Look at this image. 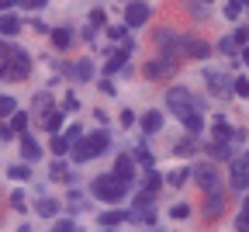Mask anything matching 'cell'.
I'll return each mask as SVG.
<instances>
[{"mask_svg": "<svg viewBox=\"0 0 249 232\" xmlns=\"http://www.w3.org/2000/svg\"><path fill=\"white\" fill-rule=\"evenodd\" d=\"M204 80H208V90H211L214 97H229V94H232V87H229V83H232V77H229V73H222V70H208V73H204Z\"/></svg>", "mask_w": 249, "mask_h": 232, "instance_id": "cell-6", "label": "cell"}, {"mask_svg": "<svg viewBox=\"0 0 249 232\" xmlns=\"http://www.w3.org/2000/svg\"><path fill=\"white\" fill-rule=\"evenodd\" d=\"M225 212V194H222V187L218 191H208V201H204V218L211 222V218H218Z\"/></svg>", "mask_w": 249, "mask_h": 232, "instance_id": "cell-8", "label": "cell"}, {"mask_svg": "<svg viewBox=\"0 0 249 232\" xmlns=\"http://www.w3.org/2000/svg\"><path fill=\"white\" fill-rule=\"evenodd\" d=\"M177 66H180V59H173V56H156L152 62H145V77L149 80H170L177 73Z\"/></svg>", "mask_w": 249, "mask_h": 232, "instance_id": "cell-3", "label": "cell"}, {"mask_svg": "<svg viewBox=\"0 0 249 232\" xmlns=\"http://www.w3.org/2000/svg\"><path fill=\"white\" fill-rule=\"evenodd\" d=\"M183 125H187V132H191V135H197V132L204 128V118H201V111H197V115H187V118H183Z\"/></svg>", "mask_w": 249, "mask_h": 232, "instance_id": "cell-23", "label": "cell"}, {"mask_svg": "<svg viewBox=\"0 0 249 232\" xmlns=\"http://www.w3.org/2000/svg\"><path fill=\"white\" fill-rule=\"evenodd\" d=\"M194 149H197V142H194V139H187V142H180V146H177V156H191Z\"/></svg>", "mask_w": 249, "mask_h": 232, "instance_id": "cell-36", "label": "cell"}, {"mask_svg": "<svg viewBox=\"0 0 249 232\" xmlns=\"http://www.w3.org/2000/svg\"><path fill=\"white\" fill-rule=\"evenodd\" d=\"M132 159H139V163H142V167H149V170H152V167H156V159H152V153H149V149H145V146H139V149H135V156H132Z\"/></svg>", "mask_w": 249, "mask_h": 232, "instance_id": "cell-24", "label": "cell"}, {"mask_svg": "<svg viewBox=\"0 0 249 232\" xmlns=\"http://www.w3.org/2000/svg\"><path fill=\"white\" fill-rule=\"evenodd\" d=\"M7 174H11V180H28L31 177V167H11Z\"/></svg>", "mask_w": 249, "mask_h": 232, "instance_id": "cell-29", "label": "cell"}, {"mask_svg": "<svg viewBox=\"0 0 249 232\" xmlns=\"http://www.w3.org/2000/svg\"><path fill=\"white\" fill-rule=\"evenodd\" d=\"M160 184H163V177H160V174H156V170H149V174H145V184H142V187L156 194V191H160Z\"/></svg>", "mask_w": 249, "mask_h": 232, "instance_id": "cell-26", "label": "cell"}, {"mask_svg": "<svg viewBox=\"0 0 249 232\" xmlns=\"http://www.w3.org/2000/svg\"><path fill=\"white\" fill-rule=\"evenodd\" d=\"M62 135H66V139H70V146H73V142H76V139H80V135H83V128H80V125H76V121H73V125H70V128H66V132H62Z\"/></svg>", "mask_w": 249, "mask_h": 232, "instance_id": "cell-34", "label": "cell"}, {"mask_svg": "<svg viewBox=\"0 0 249 232\" xmlns=\"http://www.w3.org/2000/svg\"><path fill=\"white\" fill-rule=\"evenodd\" d=\"M239 4H242V7H249V0H239Z\"/></svg>", "mask_w": 249, "mask_h": 232, "instance_id": "cell-51", "label": "cell"}, {"mask_svg": "<svg viewBox=\"0 0 249 232\" xmlns=\"http://www.w3.org/2000/svg\"><path fill=\"white\" fill-rule=\"evenodd\" d=\"M160 128H163V115H160V111H149V115L142 118V132H145V135H156Z\"/></svg>", "mask_w": 249, "mask_h": 232, "instance_id": "cell-15", "label": "cell"}, {"mask_svg": "<svg viewBox=\"0 0 249 232\" xmlns=\"http://www.w3.org/2000/svg\"><path fill=\"white\" fill-rule=\"evenodd\" d=\"M187 215H191V208H187V205H173V208H170V218H187Z\"/></svg>", "mask_w": 249, "mask_h": 232, "instance_id": "cell-40", "label": "cell"}, {"mask_svg": "<svg viewBox=\"0 0 249 232\" xmlns=\"http://www.w3.org/2000/svg\"><path fill=\"white\" fill-rule=\"evenodd\" d=\"M93 156H97L93 139H90V135H80V139L73 142V163H87V159H93Z\"/></svg>", "mask_w": 249, "mask_h": 232, "instance_id": "cell-9", "label": "cell"}, {"mask_svg": "<svg viewBox=\"0 0 249 232\" xmlns=\"http://www.w3.org/2000/svg\"><path fill=\"white\" fill-rule=\"evenodd\" d=\"M149 21V4L145 0H132L128 7H124V24L128 28H142Z\"/></svg>", "mask_w": 249, "mask_h": 232, "instance_id": "cell-7", "label": "cell"}, {"mask_svg": "<svg viewBox=\"0 0 249 232\" xmlns=\"http://www.w3.org/2000/svg\"><path fill=\"white\" fill-rule=\"evenodd\" d=\"M166 104L173 108V115L183 121L187 115H197L201 111V104H197V97L191 94V90H187V87H173L170 94H166Z\"/></svg>", "mask_w": 249, "mask_h": 232, "instance_id": "cell-2", "label": "cell"}, {"mask_svg": "<svg viewBox=\"0 0 249 232\" xmlns=\"http://www.w3.org/2000/svg\"><path fill=\"white\" fill-rule=\"evenodd\" d=\"M121 222H128V215H124V212H107V215H101V225H104V229H114V225H121Z\"/></svg>", "mask_w": 249, "mask_h": 232, "instance_id": "cell-21", "label": "cell"}, {"mask_svg": "<svg viewBox=\"0 0 249 232\" xmlns=\"http://www.w3.org/2000/svg\"><path fill=\"white\" fill-rule=\"evenodd\" d=\"M121 125H124V128L135 125V115H132V111H124V115H121Z\"/></svg>", "mask_w": 249, "mask_h": 232, "instance_id": "cell-47", "label": "cell"}, {"mask_svg": "<svg viewBox=\"0 0 249 232\" xmlns=\"http://www.w3.org/2000/svg\"><path fill=\"white\" fill-rule=\"evenodd\" d=\"M183 52L191 56V59H208L211 56V45L201 42V39H183Z\"/></svg>", "mask_w": 249, "mask_h": 232, "instance_id": "cell-13", "label": "cell"}, {"mask_svg": "<svg viewBox=\"0 0 249 232\" xmlns=\"http://www.w3.org/2000/svg\"><path fill=\"white\" fill-rule=\"evenodd\" d=\"M52 232H76V225H73V222H55Z\"/></svg>", "mask_w": 249, "mask_h": 232, "instance_id": "cell-44", "label": "cell"}, {"mask_svg": "<svg viewBox=\"0 0 249 232\" xmlns=\"http://www.w3.org/2000/svg\"><path fill=\"white\" fill-rule=\"evenodd\" d=\"M187 177H191V170H177V174H170V184H173V187H183Z\"/></svg>", "mask_w": 249, "mask_h": 232, "instance_id": "cell-37", "label": "cell"}, {"mask_svg": "<svg viewBox=\"0 0 249 232\" xmlns=\"http://www.w3.org/2000/svg\"><path fill=\"white\" fill-rule=\"evenodd\" d=\"M246 159H249V156H246Z\"/></svg>", "mask_w": 249, "mask_h": 232, "instance_id": "cell-53", "label": "cell"}, {"mask_svg": "<svg viewBox=\"0 0 249 232\" xmlns=\"http://www.w3.org/2000/svg\"><path fill=\"white\" fill-rule=\"evenodd\" d=\"M52 153H55V156L70 153V139H66V135H55V139H52Z\"/></svg>", "mask_w": 249, "mask_h": 232, "instance_id": "cell-27", "label": "cell"}, {"mask_svg": "<svg viewBox=\"0 0 249 232\" xmlns=\"http://www.w3.org/2000/svg\"><path fill=\"white\" fill-rule=\"evenodd\" d=\"M93 77V66H90V59H80L76 66H73V80H80V83H87Z\"/></svg>", "mask_w": 249, "mask_h": 232, "instance_id": "cell-17", "label": "cell"}, {"mask_svg": "<svg viewBox=\"0 0 249 232\" xmlns=\"http://www.w3.org/2000/svg\"><path fill=\"white\" fill-rule=\"evenodd\" d=\"M70 42H73V31L70 28H52V45L55 49H70Z\"/></svg>", "mask_w": 249, "mask_h": 232, "instance_id": "cell-16", "label": "cell"}, {"mask_svg": "<svg viewBox=\"0 0 249 232\" xmlns=\"http://www.w3.org/2000/svg\"><path fill=\"white\" fill-rule=\"evenodd\" d=\"M90 24H93V28H104V24H107V14H104V11L97 7V11L90 14Z\"/></svg>", "mask_w": 249, "mask_h": 232, "instance_id": "cell-35", "label": "cell"}, {"mask_svg": "<svg viewBox=\"0 0 249 232\" xmlns=\"http://www.w3.org/2000/svg\"><path fill=\"white\" fill-rule=\"evenodd\" d=\"M11 132H14V135L28 132V115H24V111H14V115H11Z\"/></svg>", "mask_w": 249, "mask_h": 232, "instance_id": "cell-20", "label": "cell"}, {"mask_svg": "<svg viewBox=\"0 0 249 232\" xmlns=\"http://www.w3.org/2000/svg\"><path fill=\"white\" fill-rule=\"evenodd\" d=\"M249 187V159H235L232 163V191H246Z\"/></svg>", "mask_w": 249, "mask_h": 232, "instance_id": "cell-10", "label": "cell"}, {"mask_svg": "<svg viewBox=\"0 0 249 232\" xmlns=\"http://www.w3.org/2000/svg\"><path fill=\"white\" fill-rule=\"evenodd\" d=\"M239 11H242L239 0H229V4H225V18H229V21H235V18H239Z\"/></svg>", "mask_w": 249, "mask_h": 232, "instance_id": "cell-32", "label": "cell"}, {"mask_svg": "<svg viewBox=\"0 0 249 232\" xmlns=\"http://www.w3.org/2000/svg\"><path fill=\"white\" fill-rule=\"evenodd\" d=\"M4 70H7V77H14V80L21 77V80H24V77L31 73V56H28L24 49H11L7 59H4Z\"/></svg>", "mask_w": 249, "mask_h": 232, "instance_id": "cell-4", "label": "cell"}, {"mask_svg": "<svg viewBox=\"0 0 249 232\" xmlns=\"http://www.w3.org/2000/svg\"><path fill=\"white\" fill-rule=\"evenodd\" d=\"M35 208H38V215H42V218H55V212H59V201H55V197H42V201H38Z\"/></svg>", "mask_w": 249, "mask_h": 232, "instance_id": "cell-18", "label": "cell"}, {"mask_svg": "<svg viewBox=\"0 0 249 232\" xmlns=\"http://www.w3.org/2000/svg\"><path fill=\"white\" fill-rule=\"evenodd\" d=\"M93 194H97L101 201H107V205H118L121 197L128 194V184H124L121 177H114V174H104V177L93 180Z\"/></svg>", "mask_w": 249, "mask_h": 232, "instance_id": "cell-1", "label": "cell"}, {"mask_svg": "<svg viewBox=\"0 0 249 232\" xmlns=\"http://www.w3.org/2000/svg\"><path fill=\"white\" fill-rule=\"evenodd\" d=\"M76 108H80L76 94H66V97H62V111H76Z\"/></svg>", "mask_w": 249, "mask_h": 232, "instance_id": "cell-38", "label": "cell"}, {"mask_svg": "<svg viewBox=\"0 0 249 232\" xmlns=\"http://www.w3.org/2000/svg\"><path fill=\"white\" fill-rule=\"evenodd\" d=\"M11 205H14V208H18V212H21V208H24V194H21V191H14V194H11Z\"/></svg>", "mask_w": 249, "mask_h": 232, "instance_id": "cell-43", "label": "cell"}, {"mask_svg": "<svg viewBox=\"0 0 249 232\" xmlns=\"http://www.w3.org/2000/svg\"><path fill=\"white\" fill-rule=\"evenodd\" d=\"M239 56H242V62L249 66V45H242V52H239Z\"/></svg>", "mask_w": 249, "mask_h": 232, "instance_id": "cell-49", "label": "cell"}, {"mask_svg": "<svg viewBox=\"0 0 249 232\" xmlns=\"http://www.w3.org/2000/svg\"><path fill=\"white\" fill-rule=\"evenodd\" d=\"M114 177H121L124 184L135 177V159H132L128 153H121V156H118V163H114Z\"/></svg>", "mask_w": 249, "mask_h": 232, "instance_id": "cell-12", "label": "cell"}, {"mask_svg": "<svg viewBox=\"0 0 249 232\" xmlns=\"http://www.w3.org/2000/svg\"><path fill=\"white\" fill-rule=\"evenodd\" d=\"M70 170H66V163H52V180H66Z\"/></svg>", "mask_w": 249, "mask_h": 232, "instance_id": "cell-33", "label": "cell"}, {"mask_svg": "<svg viewBox=\"0 0 249 232\" xmlns=\"http://www.w3.org/2000/svg\"><path fill=\"white\" fill-rule=\"evenodd\" d=\"M18 111V101L14 97H0V118H11Z\"/></svg>", "mask_w": 249, "mask_h": 232, "instance_id": "cell-25", "label": "cell"}, {"mask_svg": "<svg viewBox=\"0 0 249 232\" xmlns=\"http://www.w3.org/2000/svg\"><path fill=\"white\" fill-rule=\"evenodd\" d=\"M18 4H21V7H31V11H35V7H42V4H45V0H18Z\"/></svg>", "mask_w": 249, "mask_h": 232, "instance_id": "cell-46", "label": "cell"}, {"mask_svg": "<svg viewBox=\"0 0 249 232\" xmlns=\"http://www.w3.org/2000/svg\"><path fill=\"white\" fill-rule=\"evenodd\" d=\"M232 90H235L239 97H249V80H246V77H239V80H232Z\"/></svg>", "mask_w": 249, "mask_h": 232, "instance_id": "cell-30", "label": "cell"}, {"mask_svg": "<svg viewBox=\"0 0 249 232\" xmlns=\"http://www.w3.org/2000/svg\"><path fill=\"white\" fill-rule=\"evenodd\" d=\"M0 139H4V142H11V139H14V132H11V125H0Z\"/></svg>", "mask_w": 249, "mask_h": 232, "instance_id": "cell-45", "label": "cell"}, {"mask_svg": "<svg viewBox=\"0 0 249 232\" xmlns=\"http://www.w3.org/2000/svg\"><path fill=\"white\" fill-rule=\"evenodd\" d=\"M62 115H66V111H49V115H42L45 128H49V132H59V128H62Z\"/></svg>", "mask_w": 249, "mask_h": 232, "instance_id": "cell-22", "label": "cell"}, {"mask_svg": "<svg viewBox=\"0 0 249 232\" xmlns=\"http://www.w3.org/2000/svg\"><path fill=\"white\" fill-rule=\"evenodd\" d=\"M194 174H197V184H201L204 191H218V187H222V180H218V170H214V167H197Z\"/></svg>", "mask_w": 249, "mask_h": 232, "instance_id": "cell-11", "label": "cell"}, {"mask_svg": "<svg viewBox=\"0 0 249 232\" xmlns=\"http://www.w3.org/2000/svg\"><path fill=\"white\" fill-rule=\"evenodd\" d=\"M7 52H11V49H7L4 42H0V62H4V59H7Z\"/></svg>", "mask_w": 249, "mask_h": 232, "instance_id": "cell-50", "label": "cell"}, {"mask_svg": "<svg viewBox=\"0 0 249 232\" xmlns=\"http://www.w3.org/2000/svg\"><path fill=\"white\" fill-rule=\"evenodd\" d=\"M104 232H114V229H104Z\"/></svg>", "mask_w": 249, "mask_h": 232, "instance_id": "cell-52", "label": "cell"}, {"mask_svg": "<svg viewBox=\"0 0 249 232\" xmlns=\"http://www.w3.org/2000/svg\"><path fill=\"white\" fill-rule=\"evenodd\" d=\"M18 139H21V153H24V159H38V156H42V146H38L35 139H31L28 132H21Z\"/></svg>", "mask_w": 249, "mask_h": 232, "instance_id": "cell-14", "label": "cell"}, {"mask_svg": "<svg viewBox=\"0 0 249 232\" xmlns=\"http://www.w3.org/2000/svg\"><path fill=\"white\" fill-rule=\"evenodd\" d=\"M218 52H225V56H232V52H235V42H232V39H222V42H218Z\"/></svg>", "mask_w": 249, "mask_h": 232, "instance_id": "cell-42", "label": "cell"}, {"mask_svg": "<svg viewBox=\"0 0 249 232\" xmlns=\"http://www.w3.org/2000/svg\"><path fill=\"white\" fill-rule=\"evenodd\" d=\"M211 156L214 159H229V142H214L211 146Z\"/></svg>", "mask_w": 249, "mask_h": 232, "instance_id": "cell-31", "label": "cell"}, {"mask_svg": "<svg viewBox=\"0 0 249 232\" xmlns=\"http://www.w3.org/2000/svg\"><path fill=\"white\" fill-rule=\"evenodd\" d=\"M124 28H128V24H111V28H107V35L121 42V39H124Z\"/></svg>", "mask_w": 249, "mask_h": 232, "instance_id": "cell-41", "label": "cell"}, {"mask_svg": "<svg viewBox=\"0 0 249 232\" xmlns=\"http://www.w3.org/2000/svg\"><path fill=\"white\" fill-rule=\"evenodd\" d=\"M18 28H21V21L14 18V14H4V18H0V35H18Z\"/></svg>", "mask_w": 249, "mask_h": 232, "instance_id": "cell-19", "label": "cell"}, {"mask_svg": "<svg viewBox=\"0 0 249 232\" xmlns=\"http://www.w3.org/2000/svg\"><path fill=\"white\" fill-rule=\"evenodd\" d=\"M14 4H18V0H0V11H4V14H7V11H11Z\"/></svg>", "mask_w": 249, "mask_h": 232, "instance_id": "cell-48", "label": "cell"}, {"mask_svg": "<svg viewBox=\"0 0 249 232\" xmlns=\"http://www.w3.org/2000/svg\"><path fill=\"white\" fill-rule=\"evenodd\" d=\"M235 229H239V232H249V201L242 205V212H239V222H235Z\"/></svg>", "mask_w": 249, "mask_h": 232, "instance_id": "cell-28", "label": "cell"}, {"mask_svg": "<svg viewBox=\"0 0 249 232\" xmlns=\"http://www.w3.org/2000/svg\"><path fill=\"white\" fill-rule=\"evenodd\" d=\"M156 45L163 49V56H173V59L183 56V35H177V31H170V28L156 31Z\"/></svg>", "mask_w": 249, "mask_h": 232, "instance_id": "cell-5", "label": "cell"}, {"mask_svg": "<svg viewBox=\"0 0 249 232\" xmlns=\"http://www.w3.org/2000/svg\"><path fill=\"white\" fill-rule=\"evenodd\" d=\"M235 45H249V28H235Z\"/></svg>", "mask_w": 249, "mask_h": 232, "instance_id": "cell-39", "label": "cell"}]
</instances>
